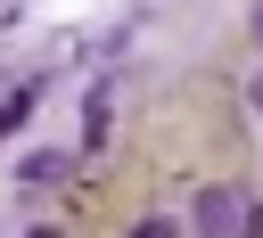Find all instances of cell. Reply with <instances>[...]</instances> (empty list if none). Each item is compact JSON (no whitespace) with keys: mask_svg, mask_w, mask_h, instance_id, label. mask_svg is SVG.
<instances>
[{"mask_svg":"<svg viewBox=\"0 0 263 238\" xmlns=\"http://www.w3.org/2000/svg\"><path fill=\"white\" fill-rule=\"evenodd\" d=\"M238 213H247V189H230V181H205V189H197V230H205V238H230Z\"/></svg>","mask_w":263,"mask_h":238,"instance_id":"1","label":"cell"},{"mask_svg":"<svg viewBox=\"0 0 263 238\" xmlns=\"http://www.w3.org/2000/svg\"><path fill=\"white\" fill-rule=\"evenodd\" d=\"M74 172V156L66 148H41V156H25V181H66Z\"/></svg>","mask_w":263,"mask_h":238,"instance_id":"2","label":"cell"},{"mask_svg":"<svg viewBox=\"0 0 263 238\" xmlns=\"http://www.w3.org/2000/svg\"><path fill=\"white\" fill-rule=\"evenodd\" d=\"M25 115H33V90H8V98H0V140H8Z\"/></svg>","mask_w":263,"mask_h":238,"instance_id":"3","label":"cell"},{"mask_svg":"<svg viewBox=\"0 0 263 238\" xmlns=\"http://www.w3.org/2000/svg\"><path fill=\"white\" fill-rule=\"evenodd\" d=\"M132 238H173V222H140V230H132Z\"/></svg>","mask_w":263,"mask_h":238,"instance_id":"4","label":"cell"},{"mask_svg":"<svg viewBox=\"0 0 263 238\" xmlns=\"http://www.w3.org/2000/svg\"><path fill=\"white\" fill-rule=\"evenodd\" d=\"M247 107H255V115H263V74H255V82H247Z\"/></svg>","mask_w":263,"mask_h":238,"instance_id":"5","label":"cell"},{"mask_svg":"<svg viewBox=\"0 0 263 238\" xmlns=\"http://www.w3.org/2000/svg\"><path fill=\"white\" fill-rule=\"evenodd\" d=\"M247 33H255V41H263V0H255V8H247Z\"/></svg>","mask_w":263,"mask_h":238,"instance_id":"6","label":"cell"},{"mask_svg":"<svg viewBox=\"0 0 263 238\" xmlns=\"http://www.w3.org/2000/svg\"><path fill=\"white\" fill-rule=\"evenodd\" d=\"M25 238H66V230H25Z\"/></svg>","mask_w":263,"mask_h":238,"instance_id":"7","label":"cell"}]
</instances>
